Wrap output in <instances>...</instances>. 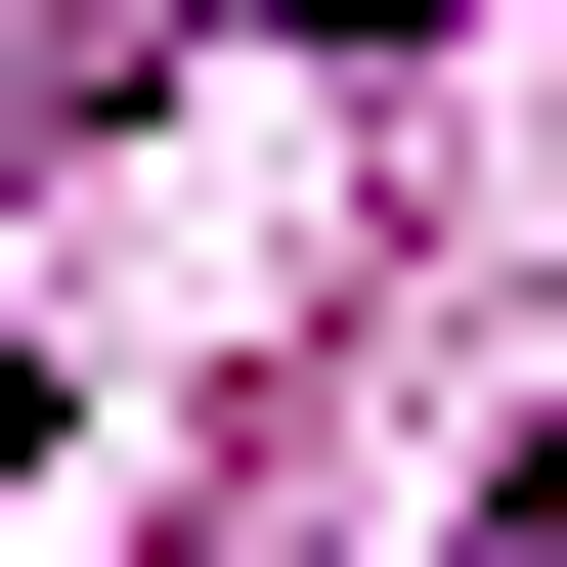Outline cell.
Returning a JSON list of instances; mask_svg holds the SVG:
<instances>
[{
    "label": "cell",
    "mask_w": 567,
    "mask_h": 567,
    "mask_svg": "<svg viewBox=\"0 0 567 567\" xmlns=\"http://www.w3.org/2000/svg\"><path fill=\"white\" fill-rule=\"evenodd\" d=\"M481 567H567V436H524V481H481Z\"/></svg>",
    "instance_id": "obj_1"
},
{
    "label": "cell",
    "mask_w": 567,
    "mask_h": 567,
    "mask_svg": "<svg viewBox=\"0 0 567 567\" xmlns=\"http://www.w3.org/2000/svg\"><path fill=\"white\" fill-rule=\"evenodd\" d=\"M306 44H436V0H306Z\"/></svg>",
    "instance_id": "obj_2"
}]
</instances>
